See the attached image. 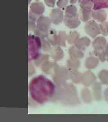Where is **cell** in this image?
I'll return each instance as SVG.
<instances>
[{
    "instance_id": "1",
    "label": "cell",
    "mask_w": 108,
    "mask_h": 122,
    "mask_svg": "<svg viewBox=\"0 0 108 122\" xmlns=\"http://www.w3.org/2000/svg\"><path fill=\"white\" fill-rule=\"evenodd\" d=\"M29 89L32 98L41 104L47 102L55 92V85L49 79L42 75L32 79Z\"/></svg>"
},
{
    "instance_id": "2",
    "label": "cell",
    "mask_w": 108,
    "mask_h": 122,
    "mask_svg": "<svg viewBox=\"0 0 108 122\" xmlns=\"http://www.w3.org/2000/svg\"><path fill=\"white\" fill-rule=\"evenodd\" d=\"M28 60H33L39 56L41 48V42L39 37L30 35L28 38Z\"/></svg>"
},
{
    "instance_id": "3",
    "label": "cell",
    "mask_w": 108,
    "mask_h": 122,
    "mask_svg": "<svg viewBox=\"0 0 108 122\" xmlns=\"http://www.w3.org/2000/svg\"><path fill=\"white\" fill-rule=\"evenodd\" d=\"M90 1L93 4V10L108 9V0H86Z\"/></svg>"
}]
</instances>
